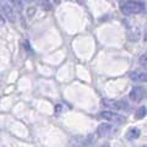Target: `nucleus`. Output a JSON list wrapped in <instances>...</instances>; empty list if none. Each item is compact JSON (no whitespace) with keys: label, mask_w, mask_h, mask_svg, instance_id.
<instances>
[{"label":"nucleus","mask_w":147,"mask_h":147,"mask_svg":"<svg viewBox=\"0 0 147 147\" xmlns=\"http://www.w3.org/2000/svg\"><path fill=\"white\" fill-rule=\"evenodd\" d=\"M121 11L125 15H136V13H141L145 11V4L141 1H136V0H130L126 1L121 6Z\"/></svg>","instance_id":"1"},{"label":"nucleus","mask_w":147,"mask_h":147,"mask_svg":"<svg viewBox=\"0 0 147 147\" xmlns=\"http://www.w3.org/2000/svg\"><path fill=\"white\" fill-rule=\"evenodd\" d=\"M99 117L102 119H104V120L114 123V124H123L126 120L125 117H123L118 113H114V112H112V110H103V112L99 113Z\"/></svg>","instance_id":"2"},{"label":"nucleus","mask_w":147,"mask_h":147,"mask_svg":"<svg viewBox=\"0 0 147 147\" xmlns=\"http://www.w3.org/2000/svg\"><path fill=\"white\" fill-rule=\"evenodd\" d=\"M102 103L104 107L113 110H126L127 109V103L124 100H115V99H103Z\"/></svg>","instance_id":"3"},{"label":"nucleus","mask_w":147,"mask_h":147,"mask_svg":"<svg viewBox=\"0 0 147 147\" xmlns=\"http://www.w3.org/2000/svg\"><path fill=\"white\" fill-rule=\"evenodd\" d=\"M129 97H130L132 102H141V100L145 99V97H146V90L144 87H134V88L130 91Z\"/></svg>","instance_id":"4"},{"label":"nucleus","mask_w":147,"mask_h":147,"mask_svg":"<svg viewBox=\"0 0 147 147\" xmlns=\"http://www.w3.org/2000/svg\"><path fill=\"white\" fill-rule=\"evenodd\" d=\"M129 76H130V79L135 82H146V72L142 71V70H134L129 74Z\"/></svg>","instance_id":"5"},{"label":"nucleus","mask_w":147,"mask_h":147,"mask_svg":"<svg viewBox=\"0 0 147 147\" xmlns=\"http://www.w3.org/2000/svg\"><path fill=\"white\" fill-rule=\"evenodd\" d=\"M112 130H113L112 125H109V124H102L97 129V134L98 136H108L112 132Z\"/></svg>","instance_id":"6"},{"label":"nucleus","mask_w":147,"mask_h":147,"mask_svg":"<svg viewBox=\"0 0 147 147\" xmlns=\"http://www.w3.org/2000/svg\"><path fill=\"white\" fill-rule=\"evenodd\" d=\"M3 11H4V13H5V17L7 18L9 21H11V22L15 21V16H13V10H12V7L9 5L7 3H4V4H3Z\"/></svg>","instance_id":"7"},{"label":"nucleus","mask_w":147,"mask_h":147,"mask_svg":"<svg viewBox=\"0 0 147 147\" xmlns=\"http://www.w3.org/2000/svg\"><path fill=\"white\" fill-rule=\"evenodd\" d=\"M141 135V131H140V129H137V127H131V129H129L127 132H126V139L127 140H136L137 137H140Z\"/></svg>","instance_id":"8"},{"label":"nucleus","mask_w":147,"mask_h":147,"mask_svg":"<svg viewBox=\"0 0 147 147\" xmlns=\"http://www.w3.org/2000/svg\"><path fill=\"white\" fill-rule=\"evenodd\" d=\"M36 1L40 7L44 9V10H52L53 9V5L49 0H36Z\"/></svg>","instance_id":"9"},{"label":"nucleus","mask_w":147,"mask_h":147,"mask_svg":"<svg viewBox=\"0 0 147 147\" xmlns=\"http://www.w3.org/2000/svg\"><path fill=\"white\" fill-rule=\"evenodd\" d=\"M146 117V107H141L137 109V112H136V118L137 119H142V118H145Z\"/></svg>","instance_id":"10"},{"label":"nucleus","mask_w":147,"mask_h":147,"mask_svg":"<svg viewBox=\"0 0 147 147\" xmlns=\"http://www.w3.org/2000/svg\"><path fill=\"white\" fill-rule=\"evenodd\" d=\"M9 1H10L15 7H17L18 10H21L22 5H24V0H9Z\"/></svg>","instance_id":"11"},{"label":"nucleus","mask_w":147,"mask_h":147,"mask_svg":"<svg viewBox=\"0 0 147 147\" xmlns=\"http://www.w3.org/2000/svg\"><path fill=\"white\" fill-rule=\"evenodd\" d=\"M141 65H144V67H146V55H144V57L141 58Z\"/></svg>","instance_id":"12"}]
</instances>
